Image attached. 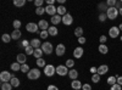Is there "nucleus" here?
Instances as JSON below:
<instances>
[{
  "mask_svg": "<svg viewBox=\"0 0 122 90\" xmlns=\"http://www.w3.org/2000/svg\"><path fill=\"white\" fill-rule=\"evenodd\" d=\"M43 4H44V0H36V1H34V5L37 7H42Z\"/></svg>",
  "mask_w": 122,
  "mask_h": 90,
  "instance_id": "42",
  "label": "nucleus"
},
{
  "mask_svg": "<svg viewBox=\"0 0 122 90\" xmlns=\"http://www.w3.org/2000/svg\"><path fill=\"white\" fill-rule=\"evenodd\" d=\"M118 14H120V15H121V16H122V7H121V9H120V10H118Z\"/></svg>",
  "mask_w": 122,
  "mask_h": 90,
  "instance_id": "53",
  "label": "nucleus"
},
{
  "mask_svg": "<svg viewBox=\"0 0 122 90\" xmlns=\"http://www.w3.org/2000/svg\"><path fill=\"white\" fill-rule=\"evenodd\" d=\"M38 27H39V29H42V31H48L50 28L48 21H45V19H40L39 23H38Z\"/></svg>",
  "mask_w": 122,
  "mask_h": 90,
  "instance_id": "13",
  "label": "nucleus"
},
{
  "mask_svg": "<svg viewBox=\"0 0 122 90\" xmlns=\"http://www.w3.org/2000/svg\"><path fill=\"white\" fill-rule=\"evenodd\" d=\"M67 12H66V7L64 6V5H60V6H57V15H60L61 17L62 16H65Z\"/></svg>",
  "mask_w": 122,
  "mask_h": 90,
  "instance_id": "23",
  "label": "nucleus"
},
{
  "mask_svg": "<svg viewBox=\"0 0 122 90\" xmlns=\"http://www.w3.org/2000/svg\"><path fill=\"white\" fill-rule=\"evenodd\" d=\"M55 73H56V68L53 65H46L44 67V74L46 77H53Z\"/></svg>",
  "mask_w": 122,
  "mask_h": 90,
  "instance_id": "3",
  "label": "nucleus"
},
{
  "mask_svg": "<svg viewBox=\"0 0 122 90\" xmlns=\"http://www.w3.org/2000/svg\"><path fill=\"white\" fill-rule=\"evenodd\" d=\"M118 10L116 7H109L106 10V16L109 19H116V17L118 16Z\"/></svg>",
  "mask_w": 122,
  "mask_h": 90,
  "instance_id": "1",
  "label": "nucleus"
},
{
  "mask_svg": "<svg viewBox=\"0 0 122 90\" xmlns=\"http://www.w3.org/2000/svg\"><path fill=\"white\" fill-rule=\"evenodd\" d=\"M27 77H28V79H38L39 77H40V71L38 68H32L30 71L27 73Z\"/></svg>",
  "mask_w": 122,
  "mask_h": 90,
  "instance_id": "5",
  "label": "nucleus"
},
{
  "mask_svg": "<svg viewBox=\"0 0 122 90\" xmlns=\"http://www.w3.org/2000/svg\"><path fill=\"white\" fill-rule=\"evenodd\" d=\"M110 90H122V86L120 84H115V85H112L110 88Z\"/></svg>",
  "mask_w": 122,
  "mask_h": 90,
  "instance_id": "44",
  "label": "nucleus"
},
{
  "mask_svg": "<svg viewBox=\"0 0 122 90\" xmlns=\"http://www.w3.org/2000/svg\"><path fill=\"white\" fill-rule=\"evenodd\" d=\"M56 56H62L64 54H65V51H66V47H65V45L64 44H59L57 46H56Z\"/></svg>",
  "mask_w": 122,
  "mask_h": 90,
  "instance_id": "12",
  "label": "nucleus"
},
{
  "mask_svg": "<svg viewBox=\"0 0 122 90\" xmlns=\"http://www.w3.org/2000/svg\"><path fill=\"white\" fill-rule=\"evenodd\" d=\"M1 39H3V42H4V43H10V42L12 40V38H11V34H3Z\"/></svg>",
  "mask_w": 122,
  "mask_h": 90,
  "instance_id": "30",
  "label": "nucleus"
},
{
  "mask_svg": "<svg viewBox=\"0 0 122 90\" xmlns=\"http://www.w3.org/2000/svg\"><path fill=\"white\" fill-rule=\"evenodd\" d=\"M26 4V0H14V5L17 7H22Z\"/></svg>",
  "mask_w": 122,
  "mask_h": 90,
  "instance_id": "31",
  "label": "nucleus"
},
{
  "mask_svg": "<svg viewBox=\"0 0 122 90\" xmlns=\"http://www.w3.org/2000/svg\"><path fill=\"white\" fill-rule=\"evenodd\" d=\"M106 40H107L106 35H100V38H99V42H100V44H105V43H106Z\"/></svg>",
  "mask_w": 122,
  "mask_h": 90,
  "instance_id": "43",
  "label": "nucleus"
},
{
  "mask_svg": "<svg viewBox=\"0 0 122 90\" xmlns=\"http://www.w3.org/2000/svg\"><path fill=\"white\" fill-rule=\"evenodd\" d=\"M26 58H27L26 54H17V56H16L17 61L16 62H18L20 65H23V63H26Z\"/></svg>",
  "mask_w": 122,
  "mask_h": 90,
  "instance_id": "16",
  "label": "nucleus"
},
{
  "mask_svg": "<svg viewBox=\"0 0 122 90\" xmlns=\"http://www.w3.org/2000/svg\"><path fill=\"white\" fill-rule=\"evenodd\" d=\"M100 77L101 76H99L98 73L97 74H93V76H92V82H93V83H99L100 82Z\"/></svg>",
  "mask_w": 122,
  "mask_h": 90,
  "instance_id": "36",
  "label": "nucleus"
},
{
  "mask_svg": "<svg viewBox=\"0 0 122 90\" xmlns=\"http://www.w3.org/2000/svg\"><path fill=\"white\" fill-rule=\"evenodd\" d=\"M68 72H70L68 68H67L65 65H60V66L56 67V74H59V76H61V77L68 74Z\"/></svg>",
  "mask_w": 122,
  "mask_h": 90,
  "instance_id": "6",
  "label": "nucleus"
},
{
  "mask_svg": "<svg viewBox=\"0 0 122 90\" xmlns=\"http://www.w3.org/2000/svg\"><path fill=\"white\" fill-rule=\"evenodd\" d=\"M39 35H40V38H42V39H46L49 37V33H48V31H40Z\"/></svg>",
  "mask_w": 122,
  "mask_h": 90,
  "instance_id": "39",
  "label": "nucleus"
},
{
  "mask_svg": "<svg viewBox=\"0 0 122 90\" xmlns=\"http://www.w3.org/2000/svg\"><path fill=\"white\" fill-rule=\"evenodd\" d=\"M78 43H79V44H84V43H86V38H84V37L78 38Z\"/></svg>",
  "mask_w": 122,
  "mask_h": 90,
  "instance_id": "48",
  "label": "nucleus"
},
{
  "mask_svg": "<svg viewBox=\"0 0 122 90\" xmlns=\"http://www.w3.org/2000/svg\"><path fill=\"white\" fill-rule=\"evenodd\" d=\"M36 63H37V66L38 67H40V68H44L46 65H45V60L44 58H38L37 61H36Z\"/></svg>",
  "mask_w": 122,
  "mask_h": 90,
  "instance_id": "28",
  "label": "nucleus"
},
{
  "mask_svg": "<svg viewBox=\"0 0 122 90\" xmlns=\"http://www.w3.org/2000/svg\"><path fill=\"white\" fill-rule=\"evenodd\" d=\"M30 46L34 47V49H39L40 46H42V43H40V39H37V38L32 39V40H30Z\"/></svg>",
  "mask_w": 122,
  "mask_h": 90,
  "instance_id": "18",
  "label": "nucleus"
},
{
  "mask_svg": "<svg viewBox=\"0 0 122 90\" xmlns=\"http://www.w3.org/2000/svg\"><path fill=\"white\" fill-rule=\"evenodd\" d=\"M121 42H122V37H121Z\"/></svg>",
  "mask_w": 122,
  "mask_h": 90,
  "instance_id": "55",
  "label": "nucleus"
},
{
  "mask_svg": "<svg viewBox=\"0 0 122 90\" xmlns=\"http://www.w3.org/2000/svg\"><path fill=\"white\" fill-rule=\"evenodd\" d=\"M98 49H99V52L103 54V55H106L109 52V47L106 46V44H100Z\"/></svg>",
  "mask_w": 122,
  "mask_h": 90,
  "instance_id": "19",
  "label": "nucleus"
},
{
  "mask_svg": "<svg viewBox=\"0 0 122 90\" xmlns=\"http://www.w3.org/2000/svg\"><path fill=\"white\" fill-rule=\"evenodd\" d=\"M11 83H1V90H12Z\"/></svg>",
  "mask_w": 122,
  "mask_h": 90,
  "instance_id": "29",
  "label": "nucleus"
},
{
  "mask_svg": "<svg viewBox=\"0 0 122 90\" xmlns=\"http://www.w3.org/2000/svg\"><path fill=\"white\" fill-rule=\"evenodd\" d=\"M115 7H116L117 10H120V9L122 7V1H117V3H116V6H115Z\"/></svg>",
  "mask_w": 122,
  "mask_h": 90,
  "instance_id": "49",
  "label": "nucleus"
},
{
  "mask_svg": "<svg viewBox=\"0 0 122 90\" xmlns=\"http://www.w3.org/2000/svg\"><path fill=\"white\" fill-rule=\"evenodd\" d=\"M40 49L43 50V52L46 54V55H50L53 51H54V47H53V44L49 43V42H45L42 44V46H40Z\"/></svg>",
  "mask_w": 122,
  "mask_h": 90,
  "instance_id": "2",
  "label": "nucleus"
},
{
  "mask_svg": "<svg viewBox=\"0 0 122 90\" xmlns=\"http://www.w3.org/2000/svg\"><path fill=\"white\" fill-rule=\"evenodd\" d=\"M67 68H72L73 66H75V61H73V60H67V61H66V65H65Z\"/></svg>",
  "mask_w": 122,
  "mask_h": 90,
  "instance_id": "37",
  "label": "nucleus"
},
{
  "mask_svg": "<svg viewBox=\"0 0 122 90\" xmlns=\"http://www.w3.org/2000/svg\"><path fill=\"white\" fill-rule=\"evenodd\" d=\"M10 83H11V85H12L14 88H17V86L20 85V79H18L16 76L12 74V78H11V81H10Z\"/></svg>",
  "mask_w": 122,
  "mask_h": 90,
  "instance_id": "22",
  "label": "nucleus"
},
{
  "mask_svg": "<svg viewBox=\"0 0 122 90\" xmlns=\"http://www.w3.org/2000/svg\"><path fill=\"white\" fill-rule=\"evenodd\" d=\"M117 84H120V85H121V86H122V76H121V77H118V78H117Z\"/></svg>",
  "mask_w": 122,
  "mask_h": 90,
  "instance_id": "51",
  "label": "nucleus"
},
{
  "mask_svg": "<svg viewBox=\"0 0 122 90\" xmlns=\"http://www.w3.org/2000/svg\"><path fill=\"white\" fill-rule=\"evenodd\" d=\"M82 86H83V84L81 83L78 79H76V81H72V83H71V88L75 89V90H81V89H82Z\"/></svg>",
  "mask_w": 122,
  "mask_h": 90,
  "instance_id": "15",
  "label": "nucleus"
},
{
  "mask_svg": "<svg viewBox=\"0 0 122 90\" xmlns=\"http://www.w3.org/2000/svg\"><path fill=\"white\" fill-rule=\"evenodd\" d=\"M60 22H62V17H61L60 15H55V16L51 17V23H53L54 26H56V24L60 23Z\"/></svg>",
  "mask_w": 122,
  "mask_h": 90,
  "instance_id": "20",
  "label": "nucleus"
},
{
  "mask_svg": "<svg viewBox=\"0 0 122 90\" xmlns=\"http://www.w3.org/2000/svg\"><path fill=\"white\" fill-rule=\"evenodd\" d=\"M120 28L118 27H111L110 29H109V35L112 38V39H115V38H117L118 35H120Z\"/></svg>",
  "mask_w": 122,
  "mask_h": 90,
  "instance_id": "9",
  "label": "nucleus"
},
{
  "mask_svg": "<svg viewBox=\"0 0 122 90\" xmlns=\"http://www.w3.org/2000/svg\"><path fill=\"white\" fill-rule=\"evenodd\" d=\"M43 54H44V52H43V50L39 47V49H36V50H34V54H33V56H34V57L38 60V58H42V55H43Z\"/></svg>",
  "mask_w": 122,
  "mask_h": 90,
  "instance_id": "26",
  "label": "nucleus"
},
{
  "mask_svg": "<svg viewBox=\"0 0 122 90\" xmlns=\"http://www.w3.org/2000/svg\"><path fill=\"white\" fill-rule=\"evenodd\" d=\"M68 77L72 79V81H76V78L78 77V72L76 71L75 68H72V69H70V72H68Z\"/></svg>",
  "mask_w": 122,
  "mask_h": 90,
  "instance_id": "21",
  "label": "nucleus"
},
{
  "mask_svg": "<svg viewBox=\"0 0 122 90\" xmlns=\"http://www.w3.org/2000/svg\"><path fill=\"white\" fill-rule=\"evenodd\" d=\"M107 84H109L110 86H112V85L117 84V78H116L115 76H111V77H109V78H107Z\"/></svg>",
  "mask_w": 122,
  "mask_h": 90,
  "instance_id": "24",
  "label": "nucleus"
},
{
  "mask_svg": "<svg viewBox=\"0 0 122 90\" xmlns=\"http://www.w3.org/2000/svg\"><path fill=\"white\" fill-rule=\"evenodd\" d=\"M89 71H90L92 74H97V73H98V67H90Z\"/></svg>",
  "mask_w": 122,
  "mask_h": 90,
  "instance_id": "45",
  "label": "nucleus"
},
{
  "mask_svg": "<svg viewBox=\"0 0 122 90\" xmlns=\"http://www.w3.org/2000/svg\"><path fill=\"white\" fill-rule=\"evenodd\" d=\"M21 37H22L21 31H20V29H14V32L11 33V38L14 39V40H18Z\"/></svg>",
  "mask_w": 122,
  "mask_h": 90,
  "instance_id": "17",
  "label": "nucleus"
},
{
  "mask_svg": "<svg viewBox=\"0 0 122 90\" xmlns=\"http://www.w3.org/2000/svg\"><path fill=\"white\" fill-rule=\"evenodd\" d=\"M73 22V17L72 15H70V14H66L65 16H62V23L65 26H71Z\"/></svg>",
  "mask_w": 122,
  "mask_h": 90,
  "instance_id": "10",
  "label": "nucleus"
},
{
  "mask_svg": "<svg viewBox=\"0 0 122 90\" xmlns=\"http://www.w3.org/2000/svg\"><path fill=\"white\" fill-rule=\"evenodd\" d=\"M57 1H59V3H60V4H61V5H62V4H64V3H65V0H57Z\"/></svg>",
  "mask_w": 122,
  "mask_h": 90,
  "instance_id": "52",
  "label": "nucleus"
},
{
  "mask_svg": "<svg viewBox=\"0 0 122 90\" xmlns=\"http://www.w3.org/2000/svg\"><path fill=\"white\" fill-rule=\"evenodd\" d=\"M106 18H107V16H106V14H104V12H101V14L99 15V21H100V22H105Z\"/></svg>",
  "mask_w": 122,
  "mask_h": 90,
  "instance_id": "40",
  "label": "nucleus"
},
{
  "mask_svg": "<svg viewBox=\"0 0 122 90\" xmlns=\"http://www.w3.org/2000/svg\"><path fill=\"white\" fill-rule=\"evenodd\" d=\"M34 50H36L34 47H32V46L29 45V46H27V47L25 49V51H26L27 55H33V54H34Z\"/></svg>",
  "mask_w": 122,
  "mask_h": 90,
  "instance_id": "34",
  "label": "nucleus"
},
{
  "mask_svg": "<svg viewBox=\"0 0 122 90\" xmlns=\"http://www.w3.org/2000/svg\"><path fill=\"white\" fill-rule=\"evenodd\" d=\"M11 78H12V74L7 71H3L0 73V81H1V83H9L11 81Z\"/></svg>",
  "mask_w": 122,
  "mask_h": 90,
  "instance_id": "4",
  "label": "nucleus"
},
{
  "mask_svg": "<svg viewBox=\"0 0 122 90\" xmlns=\"http://www.w3.org/2000/svg\"><path fill=\"white\" fill-rule=\"evenodd\" d=\"M55 0H46V5H54Z\"/></svg>",
  "mask_w": 122,
  "mask_h": 90,
  "instance_id": "50",
  "label": "nucleus"
},
{
  "mask_svg": "<svg viewBox=\"0 0 122 90\" xmlns=\"http://www.w3.org/2000/svg\"><path fill=\"white\" fill-rule=\"evenodd\" d=\"M29 71H30V69H29V66H28L27 63L21 65V72H22V73H28Z\"/></svg>",
  "mask_w": 122,
  "mask_h": 90,
  "instance_id": "33",
  "label": "nucleus"
},
{
  "mask_svg": "<svg viewBox=\"0 0 122 90\" xmlns=\"http://www.w3.org/2000/svg\"><path fill=\"white\" fill-rule=\"evenodd\" d=\"M48 33H49V35H53V37H55V35H57L59 31H57V28H56L55 26H53V27H50V28L48 29Z\"/></svg>",
  "mask_w": 122,
  "mask_h": 90,
  "instance_id": "25",
  "label": "nucleus"
},
{
  "mask_svg": "<svg viewBox=\"0 0 122 90\" xmlns=\"http://www.w3.org/2000/svg\"><path fill=\"white\" fill-rule=\"evenodd\" d=\"M36 14L38 15V16H42L43 14H45V7H37V10H36Z\"/></svg>",
  "mask_w": 122,
  "mask_h": 90,
  "instance_id": "35",
  "label": "nucleus"
},
{
  "mask_svg": "<svg viewBox=\"0 0 122 90\" xmlns=\"http://www.w3.org/2000/svg\"><path fill=\"white\" fill-rule=\"evenodd\" d=\"M107 71H109V67H107L106 65H101V66L98 67V74H99V76H104V74H106Z\"/></svg>",
  "mask_w": 122,
  "mask_h": 90,
  "instance_id": "14",
  "label": "nucleus"
},
{
  "mask_svg": "<svg viewBox=\"0 0 122 90\" xmlns=\"http://www.w3.org/2000/svg\"><path fill=\"white\" fill-rule=\"evenodd\" d=\"M82 90H92V86H90L89 84H83Z\"/></svg>",
  "mask_w": 122,
  "mask_h": 90,
  "instance_id": "46",
  "label": "nucleus"
},
{
  "mask_svg": "<svg viewBox=\"0 0 122 90\" xmlns=\"http://www.w3.org/2000/svg\"><path fill=\"white\" fill-rule=\"evenodd\" d=\"M83 54H84V50L82 49V47H76L75 50H73V57L75 58H81L83 56Z\"/></svg>",
  "mask_w": 122,
  "mask_h": 90,
  "instance_id": "11",
  "label": "nucleus"
},
{
  "mask_svg": "<svg viewBox=\"0 0 122 90\" xmlns=\"http://www.w3.org/2000/svg\"><path fill=\"white\" fill-rule=\"evenodd\" d=\"M11 69L12 71H21V65H20L18 62H14L12 65H11Z\"/></svg>",
  "mask_w": 122,
  "mask_h": 90,
  "instance_id": "32",
  "label": "nucleus"
},
{
  "mask_svg": "<svg viewBox=\"0 0 122 90\" xmlns=\"http://www.w3.org/2000/svg\"><path fill=\"white\" fill-rule=\"evenodd\" d=\"M118 28H120V31H122V23H121V24L118 26Z\"/></svg>",
  "mask_w": 122,
  "mask_h": 90,
  "instance_id": "54",
  "label": "nucleus"
},
{
  "mask_svg": "<svg viewBox=\"0 0 122 90\" xmlns=\"http://www.w3.org/2000/svg\"><path fill=\"white\" fill-rule=\"evenodd\" d=\"M26 29H27V32H29V33H37V32H38V29H39V27H38L37 23L29 22V23H27Z\"/></svg>",
  "mask_w": 122,
  "mask_h": 90,
  "instance_id": "7",
  "label": "nucleus"
},
{
  "mask_svg": "<svg viewBox=\"0 0 122 90\" xmlns=\"http://www.w3.org/2000/svg\"><path fill=\"white\" fill-rule=\"evenodd\" d=\"M12 24H14L15 29H20V27H21V21H20V19H15Z\"/></svg>",
  "mask_w": 122,
  "mask_h": 90,
  "instance_id": "41",
  "label": "nucleus"
},
{
  "mask_svg": "<svg viewBox=\"0 0 122 90\" xmlns=\"http://www.w3.org/2000/svg\"><path fill=\"white\" fill-rule=\"evenodd\" d=\"M116 0H107V1H106V5L109 6V7H115L116 6Z\"/></svg>",
  "mask_w": 122,
  "mask_h": 90,
  "instance_id": "38",
  "label": "nucleus"
},
{
  "mask_svg": "<svg viewBox=\"0 0 122 90\" xmlns=\"http://www.w3.org/2000/svg\"><path fill=\"white\" fill-rule=\"evenodd\" d=\"M48 90H59V88H57L56 85H53V84H51V85L48 86Z\"/></svg>",
  "mask_w": 122,
  "mask_h": 90,
  "instance_id": "47",
  "label": "nucleus"
},
{
  "mask_svg": "<svg viewBox=\"0 0 122 90\" xmlns=\"http://www.w3.org/2000/svg\"><path fill=\"white\" fill-rule=\"evenodd\" d=\"M75 35L78 37V38L83 37V28H82V27H77V28L75 29Z\"/></svg>",
  "mask_w": 122,
  "mask_h": 90,
  "instance_id": "27",
  "label": "nucleus"
},
{
  "mask_svg": "<svg viewBox=\"0 0 122 90\" xmlns=\"http://www.w3.org/2000/svg\"><path fill=\"white\" fill-rule=\"evenodd\" d=\"M45 12H46L48 15H51V17H53V16L57 15V7H55L54 5H46Z\"/></svg>",
  "mask_w": 122,
  "mask_h": 90,
  "instance_id": "8",
  "label": "nucleus"
}]
</instances>
